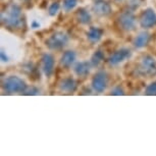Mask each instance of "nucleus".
I'll use <instances>...</instances> for the list:
<instances>
[{
  "label": "nucleus",
  "instance_id": "nucleus-3",
  "mask_svg": "<svg viewBox=\"0 0 156 156\" xmlns=\"http://www.w3.org/2000/svg\"><path fill=\"white\" fill-rule=\"evenodd\" d=\"M69 40V37L63 33H55L46 41V45L51 49H59L64 46Z\"/></svg>",
  "mask_w": 156,
  "mask_h": 156
},
{
  "label": "nucleus",
  "instance_id": "nucleus-18",
  "mask_svg": "<svg viewBox=\"0 0 156 156\" xmlns=\"http://www.w3.org/2000/svg\"><path fill=\"white\" fill-rule=\"evenodd\" d=\"M76 5V0H63V7L66 10H72Z\"/></svg>",
  "mask_w": 156,
  "mask_h": 156
},
{
  "label": "nucleus",
  "instance_id": "nucleus-7",
  "mask_svg": "<svg viewBox=\"0 0 156 156\" xmlns=\"http://www.w3.org/2000/svg\"><path fill=\"white\" fill-rule=\"evenodd\" d=\"M141 70H142L143 73H154V70L156 69V63L155 60L153 59L151 56L147 55L142 59V63H141Z\"/></svg>",
  "mask_w": 156,
  "mask_h": 156
},
{
  "label": "nucleus",
  "instance_id": "nucleus-17",
  "mask_svg": "<svg viewBox=\"0 0 156 156\" xmlns=\"http://www.w3.org/2000/svg\"><path fill=\"white\" fill-rule=\"evenodd\" d=\"M103 58H104V55H103V53L101 51H97L95 54L92 56V63H93V66H98L99 62H101V61L103 60Z\"/></svg>",
  "mask_w": 156,
  "mask_h": 156
},
{
  "label": "nucleus",
  "instance_id": "nucleus-4",
  "mask_svg": "<svg viewBox=\"0 0 156 156\" xmlns=\"http://www.w3.org/2000/svg\"><path fill=\"white\" fill-rule=\"evenodd\" d=\"M106 84H107V76L105 73L99 72L93 78L92 86L94 88V90L97 91L98 93H101L104 91V89L106 88Z\"/></svg>",
  "mask_w": 156,
  "mask_h": 156
},
{
  "label": "nucleus",
  "instance_id": "nucleus-14",
  "mask_svg": "<svg viewBox=\"0 0 156 156\" xmlns=\"http://www.w3.org/2000/svg\"><path fill=\"white\" fill-rule=\"evenodd\" d=\"M149 34L148 33H145V32H143V33H141L139 36H137V38L135 39V46L137 47V48H142L146 45L147 43H148L149 41Z\"/></svg>",
  "mask_w": 156,
  "mask_h": 156
},
{
  "label": "nucleus",
  "instance_id": "nucleus-12",
  "mask_svg": "<svg viewBox=\"0 0 156 156\" xmlns=\"http://www.w3.org/2000/svg\"><path fill=\"white\" fill-rule=\"evenodd\" d=\"M60 88H61V90L66 91V92H73V91L76 89V83L72 78L64 79V80L61 82Z\"/></svg>",
  "mask_w": 156,
  "mask_h": 156
},
{
  "label": "nucleus",
  "instance_id": "nucleus-15",
  "mask_svg": "<svg viewBox=\"0 0 156 156\" xmlns=\"http://www.w3.org/2000/svg\"><path fill=\"white\" fill-rule=\"evenodd\" d=\"M76 73L79 76H85L89 73V63L88 62H80L76 66L75 69Z\"/></svg>",
  "mask_w": 156,
  "mask_h": 156
},
{
  "label": "nucleus",
  "instance_id": "nucleus-10",
  "mask_svg": "<svg viewBox=\"0 0 156 156\" xmlns=\"http://www.w3.org/2000/svg\"><path fill=\"white\" fill-rule=\"evenodd\" d=\"M43 69L47 76H49L54 69V58L50 54H45L43 56Z\"/></svg>",
  "mask_w": 156,
  "mask_h": 156
},
{
  "label": "nucleus",
  "instance_id": "nucleus-6",
  "mask_svg": "<svg viewBox=\"0 0 156 156\" xmlns=\"http://www.w3.org/2000/svg\"><path fill=\"white\" fill-rule=\"evenodd\" d=\"M119 25L123 30H133L135 27V16L129 11H126L119 16Z\"/></svg>",
  "mask_w": 156,
  "mask_h": 156
},
{
  "label": "nucleus",
  "instance_id": "nucleus-22",
  "mask_svg": "<svg viewBox=\"0 0 156 156\" xmlns=\"http://www.w3.org/2000/svg\"><path fill=\"white\" fill-rule=\"evenodd\" d=\"M1 59L3 61H7V56H5L3 51H1Z\"/></svg>",
  "mask_w": 156,
  "mask_h": 156
},
{
  "label": "nucleus",
  "instance_id": "nucleus-20",
  "mask_svg": "<svg viewBox=\"0 0 156 156\" xmlns=\"http://www.w3.org/2000/svg\"><path fill=\"white\" fill-rule=\"evenodd\" d=\"M146 94L147 95H156V82L150 84L146 88Z\"/></svg>",
  "mask_w": 156,
  "mask_h": 156
},
{
  "label": "nucleus",
  "instance_id": "nucleus-5",
  "mask_svg": "<svg viewBox=\"0 0 156 156\" xmlns=\"http://www.w3.org/2000/svg\"><path fill=\"white\" fill-rule=\"evenodd\" d=\"M141 26L143 28L149 29L156 26V13L153 11V9H147L145 12L142 14V17L140 20Z\"/></svg>",
  "mask_w": 156,
  "mask_h": 156
},
{
  "label": "nucleus",
  "instance_id": "nucleus-8",
  "mask_svg": "<svg viewBox=\"0 0 156 156\" xmlns=\"http://www.w3.org/2000/svg\"><path fill=\"white\" fill-rule=\"evenodd\" d=\"M129 55H131V52H129V49L122 48V49H120V50H117V51H115L110 56L109 62L111 64H117V63L122 62V60H125L126 58H128Z\"/></svg>",
  "mask_w": 156,
  "mask_h": 156
},
{
  "label": "nucleus",
  "instance_id": "nucleus-21",
  "mask_svg": "<svg viewBox=\"0 0 156 156\" xmlns=\"http://www.w3.org/2000/svg\"><path fill=\"white\" fill-rule=\"evenodd\" d=\"M111 94H113V95H122L123 92H122V90L119 87V88H115V89L111 92Z\"/></svg>",
  "mask_w": 156,
  "mask_h": 156
},
{
  "label": "nucleus",
  "instance_id": "nucleus-23",
  "mask_svg": "<svg viewBox=\"0 0 156 156\" xmlns=\"http://www.w3.org/2000/svg\"><path fill=\"white\" fill-rule=\"evenodd\" d=\"M33 27H39V25H38V23H33Z\"/></svg>",
  "mask_w": 156,
  "mask_h": 156
},
{
  "label": "nucleus",
  "instance_id": "nucleus-16",
  "mask_svg": "<svg viewBox=\"0 0 156 156\" xmlns=\"http://www.w3.org/2000/svg\"><path fill=\"white\" fill-rule=\"evenodd\" d=\"M76 16H78L79 22L82 23H89L91 22V16L87 10H85L84 8H80L76 11Z\"/></svg>",
  "mask_w": 156,
  "mask_h": 156
},
{
  "label": "nucleus",
  "instance_id": "nucleus-2",
  "mask_svg": "<svg viewBox=\"0 0 156 156\" xmlns=\"http://www.w3.org/2000/svg\"><path fill=\"white\" fill-rule=\"evenodd\" d=\"M4 89L9 93H17V92H23L27 89V85L22 79L19 76H11L7 78L4 82L3 85Z\"/></svg>",
  "mask_w": 156,
  "mask_h": 156
},
{
  "label": "nucleus",
  "instance_id": "nucleus-11",
  "mask_svg": "<svg viewBox=\"0 0 156 156\" xmlns=\"http://www.w3.org/2000/svg\"><path fill=\"white\" fill-rule=\"evenodd\" d=\"M102 34H103V31L101 30V29L92 27V28H90L89 31H88L87 36H88V38H89V40L91 41V42H97V41H99L100 39H101Z\"/></svg>",
  "mask_w": 156,
  "mask_h": 156
},
{
  "label": "nucleus",
  "instance_id": "nucleus-13",
  "mask_svg": "<svg viewBox=\"0 0 156 156\" xmlns=\"http://www.w3.org/2000/svg\"><path fill=\"white\" fill-rule=\"evenodd\" d=\"M76 59V54L73 51H66V53L62 55L61 57V64L66 67H69V66H72V63Z\"/></svg>",
  "mask_w": 156,
  "mask_h": 156
},
{
  "label": "nucleus",
  "instance_id": "nucleus-1",
  "mask_svg": "<svg viewBox=\"0 0 156 156\" xmlns=\"http://www.w3.org/2000/svg\"><path fill=\"white\" fill-rule=\"evenodd\" d=\"M2 20L8 27L11 28H20L23 25V20L20 19V8L17 5H10L7 9L6 17H2Z\"/></svg>",
  "mask_w": 156,
  "mask_h": 156
},
{
  "label": "nucleus",
  "instance_id": "nucleus-19",
  "mask_svg": "<svg viewBox=\"0 0 156 156\" xmlns=\"http://www.w3.org/2000/svg\"><path fill=\"white\" fill-rule=\"evenodd\" d=\"M58 9H59V3L58 2H53L49 7V14L50 16H55Z\"/></svg>",
  "mask_w": 156,
  "mask_h": 156
},
{
  "label": "nucleus",
  "instance_id": "nucleus-9",
  "mask_svg": "<svg viewBox=\"0 0 156 156\" xmlns=\"http://www.w3.org/2000/svg\"><path fill=\"white\" fill-rule=\"evenodd\" d=\"M94 9L96 10L97 13L101 14V16H107L110 13L111 7L107 2L103 1V0H95L94 2Z\"/></svg>",
  "mask_w": 156,
  "mask_h": 156
}]
</instances>
